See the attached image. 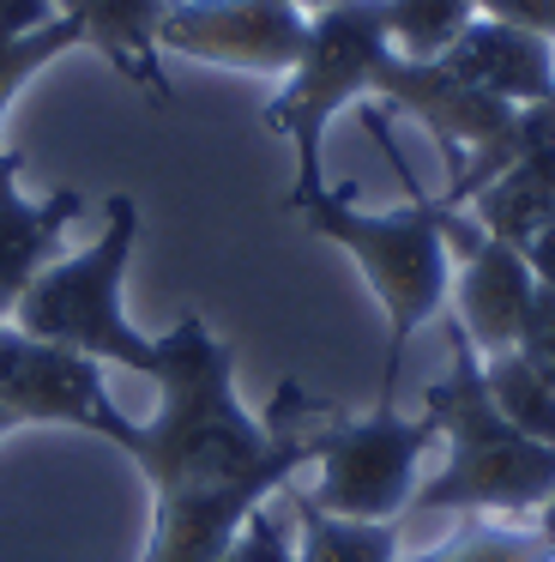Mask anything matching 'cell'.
<instances>
[{"label":"cell","mask_w":555,"mask_h":562,"mask_svg":"<svg viewBox=\"0 0 555 562\" xmlns=\"http://www.w3.org/2000/svg\"><path fill=\"white\" fill-rule=\"evenodd\" d=\"M157 412L133 417L127 453L151 490V538L139 562H217L260 502L296 484L314 465L332 405L302 381H278L265 412H248L236 393V351L181 315L163 333Z\"/></svg>","instance_id":"obj_1"},{"label":"cell","mask_w":555,"mask_h":562,"mask_svg":"<svg viewBox=\"0 0 555 562\" xmlns=\"http://www.w3.org/2000/svg\"><path fill=\"white\" fill-rule=\"evenodd\" d=\"M374 139L386 146V158L398 164V176H405L410 200L405 206H386V212H369L356 200V188H332L326 182L320 194L296 200V218L308 224L320 243L344 248L350 260H356V272L369 279L374 303L386 308V369H381V405H393L398 393V369H405V351L410 339H417L422 327H429L434 315L446 308V291H453V243H446V206L434 194H422L417 182H410L405 158L393 151V139H386V122L381 115H369Z\"/></svg>","instance_id":"obj_2"},{"label":"cell","mask_w":555,"mask_h":562,"mask_svg":"<svg viewBox=\"0 0 555 562\" xmlns=\"http://www.w3.org/2000/svg\"><path fill=\"white\" fill-rule=\"evenodd\" d=\"M446 375L422 393V412L441 429V465L417 484L410 514H453V520H537L555 502V448L519 436L495 412L483 387V357L465 333L446 327Z\"/></svg>","instance_id":"obj_3"},{"label":"cell","mask_w":555,"mask_h":562,"mask_svg":"<svg viewBox=\"0 0 555 562\" xmlns=\"http://www.w3.org/2000/svg\"><path fill=\"white\" fill-rule=\"evenodd\" d=\"M133 243H139V200L109 194L103 231L79 255H60L36 272V284L12 308V327L36 333L48 345H67V351L91 357L97 369L157 375V363H163V333H145L127 315Z\"/></svg>","instance_id":"obj_4"},{"label":"cell","mask_w":555,"mask_h":562,"mask_svg":"<svg viewBox=\"0 0 555 562\" xmlns=\"http://www.w3.org/2000/svg\"><path fill=\"white\" fill-rule=\"evenodd\" d=\"M386 55H393V37H386L381 0H338L308 19V49H302L296 74L265 103V127L296 146V182H290L284 206L326 188V127L338 110L374 98V74Z\"/></svg>","instance_id":"obj_5"},{"label":"cell","mask_w":555,"mask_h":562,"mask_svg":"<svg viewBox=\"0 0 555 562\" xmlns=\"http://www.w3.org/2000/svg\"><path fill=\"white\" fill-rule=\"evenodd\" d=\"M441 441L434 417H405L398 405H374L369 417L332 412L314 453V484L302 496L338 520H410V502L422 484V460Z\"/></svg>","instance_id":"obj_6"},{"label":"cell","mask_w":555,"mask_h":562,"mask_svg":"<svg viewBox=\"0 0 555 562\" xmlns=\"http://www.w3.org/2000/svg\"><path fill=\"white\" fill-rule=\"evenodd\" d=\"M0 405L19 417V429H84L109 448L133 441V417L109 400L103 369L12 321H0Z\"/></svg>","instance_id":"obj_7"},{"label":"cell","mask_w":555,"mask_h":562,"mask_svg":"<svg viewBox=\"0 0 555 562\" xmlns=\"http://www.w3.org/2000/svg\"><path fill=\"white\" fill-rule=\"evenodd\" d=\"M157 49L205 67L290 79L308 49V13L290 0H169Z\"/></svg>","instance_id":"obj_8"},{"label":"cell","mask_w":555,"mask_h":562,"mask_svg":"<svg viewBox=\"0 0 555 562\" xmlns=\"http://www.w3.org/2000/svg\"><path fill=\"white\" fill-rule=\"evenodd\" d=\"M446 243H453V291H446L453 327L465 333V345L477 357L519 351L531 303H537V279L519 260V248L489 236L458 206H446Z\"/></svg>","instance_id":"obj_9"},{"label":"cell","mask_w":555,"mask_h":562,"mask_svg":"<svg viewBox=\"0 0 555 562\" xmlns=\"http://www.w3.org/2000/svg\"><path fill=\"white\" fill-rule=\"evenodd\" d=\"M441 67L458 86L483 91V98L507 103V110H531V103L555 98V43L513 25V19L477 13L465 25V37L441 55Z\"/></svg>","instance_id":"obj_10"},{"label":"cell","mask_w":555,"mask_h":562,"mask_svg":"<svg viewBox=\"0 0 555 562\" xmlns=\"http://www.w3.org/2000/svg\"><path fill=\"white\" fill-rule=\"evenodd\" d=\"M19 170L24 158L0 146V321H12V308L36 284V272L48 260H60V236L84 212L79 188H60L48 200H24Z\"/></svg>","instance_id":"obj_11"},{"label":"cell","mask_w":555,"mask_h":562,"mask_svg":"<svg viewBox=\"0 0 555 562\" xmlns=\"http://www.w3.org/2000/svg\"><path fill=\"white\" fill-rule=\"evenodd\" d=\"M55 13L72 19L84 37V49H97L127 86H139L145 98L169 103V79L157 67V31H163L169 0H55Z\"/></svg>","instance_id":"obj_12"},{"label":"cell","mask_w":555,"mask_h":562,"mask_svg":"<svg viewBox=\"0 0 555 562\" xmlns=\"http://www.w3.org/2000/svg\"><path fill=\"white\" fill-rule=\"evenodd\" d=\"M278 502L296 520V562H398L405 557V526L398 520H338L314 508L296 484L278 490Z\"/></svg>","instance_id":"obj_13"},{"label":"cell","mask_w":555,"mask_h":562,"mask_svg":"<svg viewBox=\"0 0 555 562\" xmlns=\"http://www.w3.org/2000/svg\"><path fill=\"white\" fill-rule=\"evenodd\" d=\"M398 562H555V538L537 520H483V514H471L441 544Z\"/></svg>","instance_id":"obj_14"},{"label":"cell","mask_w":555,"mask_h":562,"mask_svg":"<svg viewBox=\"0 0 555 562\" xmlns=\"http://www.w3.org/2000/svg\"><path fill=\"white\" fill-rule=\"evenodd\" d=\"M483 387H489L495 412L519 429V436L555 448V381L531 363L525 351H501L483 357Z\"/></svg>","instance_id":"obj_15"},{"label":"cell","mask_w":555,"mask_h":562,"mask_svg":"<svg viewBox=\"0 0 555 562\" xmlns=\"http://www.w3.org/2000/svg\"><path fill=\"white\" fill-rule=\"evenodd\" d=\"M381 19L405 61H441L477 19V0H381Z\"/></svg>","instance_id":"obj_16"},{"label":"cell","mask_w":555,"mask_h":562,"mask_svg":"<svg viewBox=\"0 0 555 562\" xmlns=\"http://www.w3.org/2000/svg\"><path fill=\"white\" fill-rule=\"evenodd\" d=\"M72 49H84L72 19H55V25L31 31V37H19V43H0V122H7L12 98H19L43 67H55L60 55H72Z\"/></svg>","instance_id":"obj_17"},{"label":"cell","mask_w":555,"mask_h":562,"mask_svg":"<svg viewBox=\"0 0 555 562\" xmlns=\"http://www.w3.org/2000/svg\"><path fill=\"white\" fill-rule=\"evenodd\" d=\"M217 562H296V520L278 514V496L260 502V508L241 520V532L224 544Z\"/></svg>","instance_id":"obj_18"},{"label":"cell","mask_w":555,"mask_h":562,"mask_svg":"<svg viewBox=\"0 0 555 562\" xmlns=\"http://www.w3.org/2000/svg\"><path fill=\"white\" fill-rule=\"evenodd\" d=\"M519 351H525L531 363H537L543 375L555 381V291H543V284H537V303H531V321H525V339H519Z\"/></svg>","instance_id":"obj_19"},{"label":"cell","mask_w":555,"mask_h":562,"mask_svg":"<svg viewBox=\"0 0 555 562\" xmlns=\"http://www.w3.org/2000/svg\"><path fill=\"white\" fill-rule=\"evenodd\" d=\"M477 13L513 19V25H525V31H537V37L555 43V0H477Z\"/></svg>","instance_id":"obj_20"},{"label":"cell","mask_w":555,"mask_h":562,"mask_svg":"<svg viewBox=\"0 0 555 562\" xmlns=\"http://www.w3.org/2000/svg\"><path fill=\"white\" fill-rule=\"evenodd\" d=\"M55 0H0V43H19L31 31L55 25Z\"/></svg>","instance_id":"obj_21"},{"label":"cell","mask_w":555,"mask_h":562,"mask_svg":"<svg viewBox=\"0 0 555 562\" xmlns=\"http://www.w3.org/2000/svg\"><path fill=\"white\" fill-rule=\"evenodd\" d=\"M519 260L531 267V279L543 284V291H555V218L550 224H537V231L519 243Z\"/></svg>","instance_id":"obj_22"},{"label":"cell","mask_w":555,"mask_h":562,"mask_svg":"<svg viewBox=\"0 0 555 562\" xmlns=\"http://www.w3.org/2000/svg\"><path fill=\"white\" fill-rule=\"evenodd\" d=\"M290 7H296V13H308V19H314V13H326V7H338V0H290Z\"/></svg>","instance_id":"obj_23"},{"label":"cell","mask_w":555,"mask_h":562,"mask_svg":"<svg viewBox=\"0 0 555 562\" xmlns=\"http://www.w3.org/2000/svg\"><path fill=\"white\" fill-rule=\"evenodd\" d=\"M537 526H543V532H550V538H555V502H550V508H543V514H537Z\"/></svg>","instance_id":"obj_24"},{"label":"cell","mask_w":555,"mask_h":562,"mask_svg":"<svg viewBox=\"0 0 555 562\" xmlns=\"http://www.w3.org/2000/svg\"><path fill=\"white\" fill-rule=\"evenodd\" d=\"M12 429H19V417H12L7 405H0V436H12Z\"/></svg>","instance_id":"obj_25"}]
</instances>
